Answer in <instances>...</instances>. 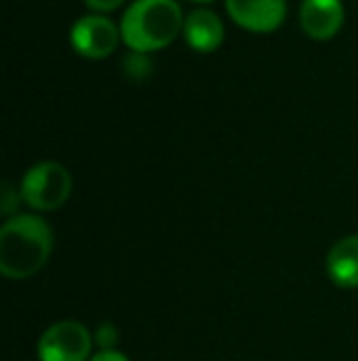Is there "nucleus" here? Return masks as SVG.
I'll use <instances>...</instances> for the list:
<instances>
[{"instance_id": "3", "label": "nucleus", "mask_w": 358, "mask_h": 361, "mask_svg": "<svg viewBox=\"0 0 358 361\" xmlns=\"http://www.w3.org/2000/svg\"><path fill=\"white\" fill-rule=\"evenodd\" d=\"M20 195L34 212H54L72 195V175L64 165L44 160L32 165L20 182Z\"/></svg>"}, {"instance_id": "14", "label": "nucleus", "mask_w": 358, "mask_h": 361, "mask_svg": "<svg viewBox=\"0 0 358 361\" xmlns=\"http://www.w3.org/2000/svg\"><path fill=\"white\" fill-rule=\"evenodd\" d=\"M91 361H130L125 357L123 352H118V349H113V352H98L91 357Z\"/></svg>"}, {"instance_id": "8", "label": "nucleus", "mask_w": 358, "mask_h": 361, "mask_svg": "<svg viewBox=\"0 0 358 361\" xmlns=\"http://www.w3.org/2000/svg\"><path fill=\"white\" fill-rule=\"evenodd\" d=\"M186 44L196 52H214L224 42V23L216 13L206 8L191 10L184 18V27H181Z\"/></svg>"}, {"instance_id": "9", "label": "nucleus", "mask_w": 358, "mask_h": 361, "mask_svg": "<svg viewBox=\"0 0 358 361\" xmlns=\"http://www.w3.org/2000/svg\"><path fill=\"white\" fill-rule=\"evenodd\" d=\"M326 276L334 286L358 288V233L344 236L326 253Z\"/></svg>"}, {"instance_id": "4", "label": "nucleus", "mask_w": 358, "mask_h": 361, "mask_svg": "<svg viewBox=\"0 0 358 361\" xmlns=\"http://www.w3.org/2000/svg\"><path fill=\"white\" fill-rule=\"evenodd\" d=\"M94 334L77 319H59L49 324L37 342L39 361H91Z\"/></svg>"}, {"instance_id": "1", "label": "nucleus", "mask_w": 358, "mask_h": 361, "mask_svg": "<svg viewBox=\"0 0 358 361\" xmlns=\"http://www.w3.org/2000/svg\"><path fill=\"white\" fill-rule=\"evenodd\" d=\"M54 248L52 226L37 214H15L0 226V273L10 281L32 278Z\"/></svg>"}, {"instance_id": "2", "label": "nucleus", "mask_w": 358, "mask_h": 361, "mask_svg": "<svg viewBox=\"0 0 358 361\" xmlns=\"http://www.w3.org/2000/svg\"><path fill=\"white\" fill-rule=\"evenodd\" d=\"M184 18L177 0H135L120 18V37L130 52H155L177 39Z\"/></svg>"}, {"instance_id": "5", "label": "nucleus", "mask_w": 358, "mask_h": 361, "mask_svg": "<svg viewBox=\"0 0 358 361\" xmlns=\"http://www.w3.org/2000/svg\"><path fill=\"white\" fill-rule=\"evenodd\" d=\"M72 47L87 59H106L115 52L120 37V27L106 15H84L72 25Z\"/></svg>"}, {"instance_id": "12", "label": "nucleus", "mask_w": 358, "mask_h": 361, "mask_svg": "<svg viewBox=\"0 0 358 361\" xmlns=\"http://www.w3.org/2000/svg\"><path fill=\"white\" fill-rule=\"evenodd\" d=\"M20 200H23L20 190H15L10 182H3V190H0V212H3L8 219L15 216V214H18Z\"/></svg>"}, {"instance_id": "10", "label": "nucleus", "mask_w": 358, "mask_h": 361, "mask_svg": "<svg viewBox=\"0 0 358 361\" xmlns=\"http://www.w3.org/2000/svg\"><path fill=\"white\" fill-rule=\"evenodd\" d=\"M123 74L133 81H145L153 74V59L143 52H130L123 57Z\"/></svg>"}, {"instance_id": "15", "label": "nucleus", "mask_w": 358, "mask_h": 361, "mask_svg": "<svg viewBox=\"0 0 358 361\" xmlns=\"http://www.w3.org/2000/svg\"><path fill=\"white\" fill-rule=\"evenodd\" d=\"M194 3H214V0H194Z\"/></svg>"}, {"instance_id": "6", "label": "nucleus", "mask_w": 358, "mask_h": 361, "mask_svg": "<svg viewBox=\"0 0 358 361\" xmlns=\"http://www.w3.org/2000/svg\"><path fill=\"white\" fill-rule=\"evenodd\" d=\"M231 20L250 32H272L285 23L287 0H226Z\"/></svg>"}, {"instance_id": "13", "label": "nucleus", "mask_w": 358, "mask_h": 361, "mask_svg": "<svg viewBox=\"0 0 358 361\" xmlns=\"http://www.w3.org/2000/svg\"><path fill=\"white\" fill-rule=\"evenodd\" d=\"M84 3H87L91 10H96V13H110V10L118 8L123 0H84Z\"/></svg>"}, {"instance_id": "11", "label": "nucleus", "mask_w": 358, "mask_h": 361, "mask_svg": "<svg viewBox=\"0 0 358 361\" xmlns=\"http://www.w3.org/2000/svg\"><path fill=\"white\" fill-rule=\"evenodd\" d=\"M94 342L98 344V352H113L118 344V327L113 322H101L94 332Z\"/></svg>"}, {"instance_id": "7", "label": "nucleus", "mask_w": 358, "mask_h": 361, "mask_svg": "<svg viewBox=\"0 0 358 361\" xmlns=\"http://www.w3.org/2000/svg\"><path fill=\"white\" fill-rule=\"evenodd\" d=\"M300 25L307 37L331 39L344 25V3L341 0H302Z\"/></svg>"}]
</instances>
